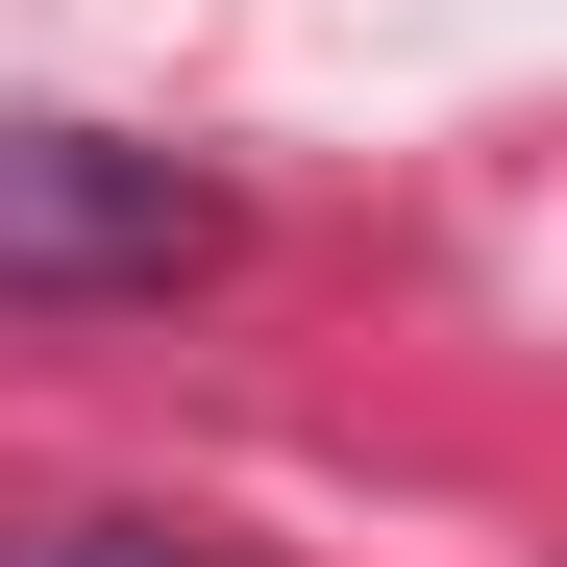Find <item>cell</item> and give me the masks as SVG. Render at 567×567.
Listing matches in <instances>:
<instances>
[{"label":"cell","instance_id":"cell-2","mask_svg":"<svg viewBox=\"0 0 567 567\" xmlns=\"http://www.w3.org/2000/svg\"><path fill=\"white\" fill-rule=\"evenodd\" d=\"M0 567H223V543H148V518H0Z\"/></svg>","mask_w":567,"mask_h":567},{"label":"cell","instance_id":"cell-1","mask_svg":"<svg viewBox=\"0 0 567 567\" xmlns=\"http://www.w3.org/2000/svg\"><path fill=\"white\" fill-rule=\"evenodd\" d=\"M223 271V198L124 124H0V297H173Z\"/></svg>","mask_w":567,"mask_h":567}]
</instances>
